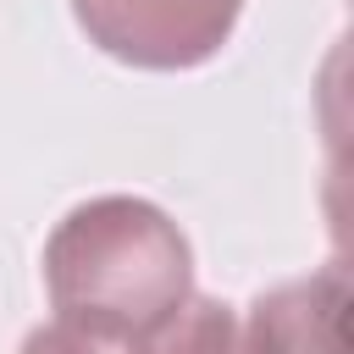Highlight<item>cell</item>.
Returning a JSON list of instances; mask_svg holds the SVG:
<instances>
[{"mask_svg":"<svg viewBox=\"0 0 354 354\" xmlns=\"http://www.w3.org/2000/svg\"><path fill=\"white\" fill-rule=\"evenodd\" d=\"M44 288L61 326L127 348L194 293V254L160 205L105 194L55 221Z\"/></svg>","mask_w":354,"mask_h":354,"instance_id":"6da1fadb","label":"cell"},{"mask_svg":"<svg viewBox=\"0 0 354 354\" xmlns=\"http://www.w3.org/2000/svg\"><path fill=\"white\" fill-rule=\"evenodd\" d=\"M77 28L122 66L188 72L221 55L243 0H72Z\"/></svg>","mask_w":354,"mask_h":354,"instance_id":"7a4b0ae2","label":"cell"},{"mask_svg":"<svg viewBox=\"0 0 354 354\" xmlns=\"http://www.w3.org/2000/svg\"><path fill=\"white\" fill-rule=\"evenodd\" d=\"M343 310H348L343 266H321L299 282H282L249 304L243 354H343Z\"/></svg>","mask_w":354,"mask_h":354,"instance_id":"3957f363","label":"cell"},{"mask_svg":"<svg viewBox=\"0 0 354 354\" xmlns=\"http://www.w3.org/2000/svg\"><path fill=\"white\" fill-rule=\"evenodd\" d=\"M127 354H243V326H238L232 304L188 293L166 321H155L144 337H133Z\"/></svg>","mask_w":354,"mask_h":354,"instance_id":"277c9868","label":"cell"},{"mask_svg":"<svg viewBox=\"0 0 354 354\" xmlns=\"http://www.w3.org/2000/svg\"><path fill=\"white\" fill-rule=\"evenodd\" d=\"M17 354H105V343H94V337H83V332H72V326L55 321V326L28 332Z\"/></svg>","mask_w":354,"mask_h":354,"instance_id":"5b68a950","label":"cell"}]
</instances>
